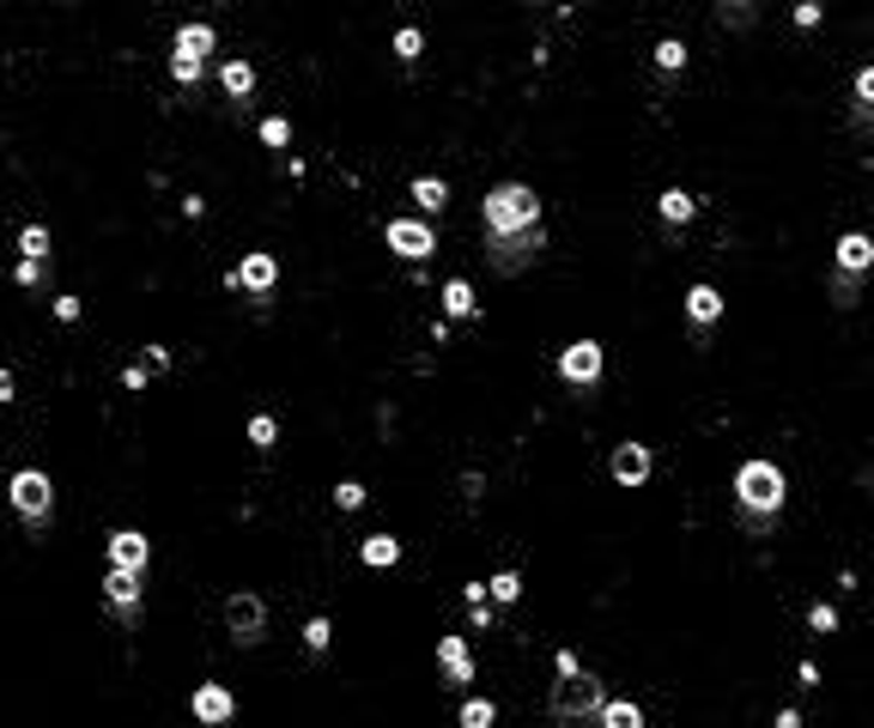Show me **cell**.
<instances>
[{
  "mask_svg": "<svg viewBox=\"0 0 874 728\" xmlns=\"http://www.w3.org/2000/svg\"><path fill=\"white\" fill-rule=\"evenodd\" d=\"M225 619H231V637H237V644H262V626H267L262 595H231V601H225Z\"/></svg>",
  "mask_w": 874,
  "mask_h": 728,
  "instance_id": "cell-9",
  "label": "cell"
},
{
  "mask_svg": "<svg viewBox=\"0 0 874 728\" xmlns=\"http://www.w3.org/2000/svg\"><path fill=\"white\" fill-rule=\"evenodd\" d=\"M110 565L115 570H140V577H146V565H152L146 535H140V528H115V535H110Z\"/></svg>",
  "mask_w": 874,
  "mask_h": 728,
  "instance_id": "cell-12",
  "label": "cell"
},
{
  "mask_svg": "<svg viewBox=\"0 0 874 728\" xmlns=\"http://www.w3.org/2000/svg\"><path fill=\"white\" fill-rule=\"evenodd\" d=\"M140 364H146V371H164V364H171V353H164V346H146V358H140Z\"/></svg>",
  "mask_w": 874,
  "mask_h": 728,
  "instance_id": "cell-40",
  "label": "cell"
},
{
  "mask_svg": "<svg viewBox=\"0 0 874 728\" xmlns=\"http://www.w3.org/2000/svg\"><path fill=\"white\" fill-rule=\"evenodd\" d=\"M650 467H656V455L644 444H620L613 449V479H620V486H644Z\"/></svg>",
  "mask_w": 874,
  "mask_h": 728,
  "instance_id": "cell-15",
  "label": "cell"
},
{
  "mask_svg": "<svg viewBox=\"0 0 874 728\" xmlns=\"http://www.w3.org/2000/svg\"><path fill=\"white\" fill-rule=\"evenodd\" d=\"M12 280H19V285H43V262H19V267H12Z\"/></svg>",
  "mask_w": 874,
  "mask_h": 728,
  "instance_id": "cell-36",
  "label": "cell"
},
{
  "mask_svg": "<svg viewBox=\"0 0 874 728\" xmlns=\"http://www.w3.org/2000/svg\"><path fill=\"white\" fill-rule=\"evenodd\" d=\"M262 140H267V146H286V140H292V122H280V115H267V122H262Z\"/></svg>",
  "mask_w": 874,
  "mask_h": 728,
  "instance_id": "cell-35",
  "label": "cell"
},
{
  "mask_svg": "<svg viewBox=\"0 0 874 728\" xmlns=\"http://www.w3.org/2000/svg\"><path fill=\"white\" fill-rule=\"evenodd\" d=\"M486 595H492V601H505V607H510V601H517V595H522V577H517V570H498V577L486 583Z\"/></svg>",
  "mask_w": 874,
  "mask_h": 728,
  "instance_id": "cell-26",
  "label": "cell"
},
{
  "mask_svg": "<svg viewBox=\"0 0 874 728\" xmlns=\"http://www.w3.org/2000/svg\"><path fill=\"white\" fill-rule=\"evenodd\" d=\"M213 43H218L213 24H183V31H176V55H189V61H207Z\"/></svg>",
  "mask_w": 874,
  "mask_h": 728,
  "instance_id": "cell-21",
  "label": "cell"
},
{
  "mask_svg": "<svg viewBox=\"0 0 874 728\" xmlns=\"http://www.w3.org/2000/svg\"><path fill=\"white\" fill-rule=\"evenodd\" d=\"M656 213H662V225H668V231H687L692 219H699V194H687V189H668L662 201H656Z\"/></svg>",
  "mask_w": 874,
  "mask_h": 728,
  "instance_id": "cell-17",
  "label": "cell"
},
{
  "mask_svg": "<svg viewBox=\"0 0 874 728\" xmlns=\"http://www.w3.org/2000/svg\"><path fill=\"white\" fill-rule=\"evenodd\" d=\"M334 504H341V510H365V486H358V479L334 486Z\"/></svg>",
  "mask_w": 874,
  "mask_h": 728,
  "instance_id": "cell-32",
  "label": "cell"
},
{
  "mask_svg": "<svg viewBox=\"0 0 874 728\" xmlns=\"http://www.w3.org/2000/svg\"><path fill=\"white\" fill-rule=\"evenodd\" d=\"M328 637H334V626H328V619H323V614H316V619H311V626H304V644H311V649H316V656H323V649H328Z\"/></svg>",
  "mask_w": 874,
  "mask_h": 728,
  "instance_id": "cell-33",
  "label": "cell"
},
{
  "mask_svg": "<svg viewBox=\"0 0 874 728\" xmlns=\"http://www.w3.org/2000/svg\"><path fill=\"white\" fill-rule=\"evenodd\" d=\"M437 661H444V686H468L474 680V656H468V644H461L456 631L437 637Z\"/></svg>",
  "mask_w": 874,
  "mask_h": 728,
  "instance_id": "cell-14",
  "label": "cell"
},
{
  "mask_svg": "<svg viewBox=\"0 0 874 728\" xmlns=\"http://www.w3.org/2000/svg\"><path fill=\"white\" fill-rule=\"evenodd\" d=\"M395 55H402V61H419V55H426V37H419L414 24H407V31H395Z\"/></svg>",
  "mask_w": 874,
  "mask_h": 728,
  "instance_id": "cell-30",
  "label": "cell"
},
{
  "mask_svg": "<svg viewBox=\"0 0 874 728\" xmlns=\"http://www.w3.org/2000/svg\"><path fill=\"white\" fill-rule=\"evenodd\" d=\"M783 498H790V479H783L778 462H748L741 467L735 474V523H741V535H765V528H778Z\"/></svg>",
  "mask_w": 874,
  "mask_h": 728,
  "instance_id": "cell-1",
  "label": "cell"
},
{
  "mask_svg": "<svg viewBox=\"0 0 874 728\" xmlns=\"http://www.w3.org/2000/svg\"><path fill=\"white\" fill-rule=\"evenodd\" d=\"M140 583H146L140 570H115V565H110V577H104V601H110L122 619H134V607H140Z\"/></svg>",
  "mask_w": 874,
  "mask_h": 728,
  "instance_id": "cell-13",
  "label": "cell"
},
{
  "mask_svg": "<svg viewBox=\"0 0 874 728\" xmlns=\"http://www.w3.org/2000/svg\"><path fill=\"white\" fill-rule=\"evenodd\" d=\"M601 371H608V353H601V341H571V346L559 353V376H565L571 388H596Z\"/></svg>",
  "mask_w": 874,
  "mask_h": 728,
  "instance_id": "cell-5",
  "label": "cell"
},
{
  "mask_svg": "<svg viewBox=\"0 0 874 728\" xmlns=\"http://www.w3.org/2000/svg\"><path fill=\"white\" fill-rule=\"evenodd\" d=\"M778 728H802V717H795V710H778Z\"/></svg>",
  "mask_w": 874,
  "mask_h": 728,
  "instance_id": "cell-41",
  "label": "cell"
},
{
  "mask_svg": "<svg viewBox=\"0 0 874 728\" xmlns=\"http://www.w3.org/2000/svg\"><path fill=\"white\" fill-rule=\"evenodd\" d=\"M656 73H662V80L687 73V43H680V37H662V43H656Z\"/></svg>",
  "mask_w": 874,
  "mask_h": 728,
  "instance_id": "cell-23",
  "label": "cell"
},
{
  "mask_svg": "<svg viewBox=\"0 0 874 728\" xmlns=\"http://www.w3.org/2000/svg\"><path fill=\"white\" fill-rule=\"evenodd\" d=\"M596 728H644V710L632 705V698H608L601 705V722Z\"/></svg>",
  "mask_w": 874,
  "mask_h": 728,
  "instance_id": "cell-22",
  "label": "cell"
},
{
  "mask_svg": "<svg viewBox=\"0 0 874 728\" xmlns=\"http://www.w3.org/2000/svg\"><path fill=\"white\" fill-rule=\"evenodd\" d=\"M498 722V710L486 705V698H468V705H461V728H492Z\"/></svg>",
  "mask_w": 874,
  "mask_h": 728,
  "instance_id": "cell-28",
  "label": "cell"
},
{
  "mask_svg": "<svg viewBox=\"0 0 874 728\" xmlns=\"http://www.w3.org/2000/svg\"><path fill=\"white\" fill-rule=\"evenodd\" d=\"M171 80H176V85H201V61H189V55H171Z\"/></svg>",
  "mask_w": 874,
  "mask_h": 728,
  "instance_id": "cell-31",
  "label": "cell"
},
{
  "mask_svg": "<svg viewBox=\"0 0 874 728\" xmlns=\"http://www.w3.org/2000/svg\"><path fill=\"white\" fill-rule=\"evenodd\" d=\"M7 401H12V376L0 371V407H7Z\"/></svg>",
  "mask_w": 874,
  "mask_h": 728,
  "instance_id": "cell-42",
  "label": "cell"
},
{
  "mask_svg": "<svg viewBox=\"0 0 874 728\" xmlns=\"http://www.w3.org/2000/svg\"><path fill=\"white\" fill-rule=\"evenodd\" d=\"M832 273H839V280H856V285L868 280L874 273V237L868 231H844L839 250H832Z\"/></svg>",
  "mask_w": 874,
  "mask_h": 728,
  "instance_id": "cell-6",
  "label": "cell"
},
{
  "mask_svg": "<svg viewBox=\"0 0 874 728\" xmlns=\"http://www.w3.org/2000/svg\"><path fill=\"white\" fill-rule=\"evenodd\" d=\"M851 128L856 134H874V68H863L851 85Z\"/></svg>",
  "mask_w": 874,
  "mask_h": 728,
  "instance_id": "cell-18",
  "label": "cell"
},
{
  "mask_svg": "<svg viewBox=\"0 0 874 728\" xmlns=\"http://www.w3.org/2000/svg\"><path fill=\"white\" fill-rule=\"evenodd\" d=\"M541 243H547V231L535 225V231H517V237H492V243H486V255H492L498 273H517L522 262H535V255H541Z\"/></svg>",
  "mask_w": 874,
  "mask_h": 728,
  "instance_id": "cell-7",
  "label": "cell"
},
{
  "mask_svg": "<svg viewBox=\"0 0 874 728\" xmlns=\"http://www.w3.org/2000/svg\"><path fill=\"white\" fill-rule=\"evenodd\" d=\"M601 705H608V692H601L596 674H559V692H552V722L559 728H596Z\"/></svg>",
  "mask_w": 874,
  "mask_h": 728,
  "instance_id": "cell-3",
  "label": "cell"
},
{
  "mask_svg": "<svg viewBox=\"0 0 874 728\" xmlns=\"http://www.w3.org/2000/svg\"><path fill=\"white\" fill-rule=\"evenodd\" d=\"M717 316H723V292H717V285H692L687 292V322L692 328H717Z\"/></svg>",
  "mask_w": 874,
  "mask_h": 728,
  "instance_id": "cell-16",
  "label": "cell"
},
{
  "mask_svg": "<svg viewBox=\"0 0 874 728\" xmlns=\"http://www.w3.org/2000/svg\"><path fill=\"white\" fill-rule=\"evenodd\" d=\"M480 219L492 237H517V231H535L541 225V194L529 182H498L492 194L480 201Z\"/></svg>",
  "mask_w": 874,
  "mask_h": 728,
  "instance_id": "cell-2",
  "label": "cell"
},
{
  "mask_svg": "<svg viewBox=\"0 0 874 728\" xmlns=\"http://www.w3.org/2000/svg\"><path fill=\"white\" fill-rule=\"evenodd\" d=\"M55 316L61 322H80V297H55Z\"/></svg>",
  "mask_w": 874,
  "mask_h": 728,
  "instance_id": "cell-38",
  "label": "cell"
},
{
  "mask_svg": "<svg viewBox=\"0 0 874 728\" xmlns=\"http://www.w3.org/2000/svg\"><path fill=\"white\" fill-rule=\"evenodd\" d=\"M19 250H24V262H43V255H49V231L43 225H24L19 231Z\"/></svg>",
  "mask_w": 874,
  "mask_h": 728,
  "instance_id": "cell-27",
  "label": "cell"
},
{
  "mask_svg": "<svg viewBox=\"0 0 874 728\" xmlns=\"http://www.w3.org/2000/svg\"><path fill=\"white\" fill-rule=\"evenodd\" d=\"M717 24H729V31H748V24H753V7H717Z\"/></svg>",
  "mask_w": 874,
  "mask_h": 728,
  "instance_id": "cell-34",
  "label": "cell"
},
{
  "mask_svg": "<svg viewBox=\"0 0 874 728\" xmlns=\"http://www.w3.org/2000/svg\"><path fill=\"white\" fill-rule=\"evenodd\" d=\"M444 310H449V316H474V285L468 280H449L444 285Z\"/></svg>",
  "mask_w": 874,
  "mask_h": 728,
  "instance_id": "cell-25",
  "label": "cell"
},
{
  "mask_svg": "<svg viewBox=\"0 0 874 728\" xmlns=\"http://www.w3.org/2000/svg\"><path fill=\"white\" fill-rule=\"evenodd\" d=\"M807 626H814V631H839V614H832V607H814V614H807Z\"/></svg>",
  "mask_w": 874,
  "mask_h": 728,
  "instance_id": "cell-37",
  "label": "cell"
},
{
  "mask_svg": "<svg viewBox=\"0 0 874 728\" xmlns=\"http://www.w3.org/2000/svg\"><path fill=\"white\" fill-rule=\"evenodd\" d=\"M7 498H12V510H19L31 528H43L49 510H55V486H49L43 467H19V474L7 479Z\"/></svg>",
  "mask_w": 874,
  "mask_h": 728,
  "instance_id": "cell-4",
  "label": "cell"
},
{
  "mask_svg": "<svg viewBox=\"0 0 874 728\" xmlns=\"http://www.w3.org/2000/svg\"><path fill=\"white\" fill-rule=\"evenodd\" d=\"M389 250L402 255V262H426L437 250V231L426 219H389Z\"/></svg>",
  "mask_w": 874,
  "mask_h": 728,
  "instance_id": "cell-8",
  "label": "cell"
},
{
  "mask_svg": "<svg viewBox=\"0 0 874 728\" xmlns=\"http://www.w3.org/2000/svg\"><path fill=\"white\" fill-rule=\"evenodd\" d=\"M274 280H280L274 255H243V262L231 267V285H237V292H250V297H267V292H274Z\"/></svg>",
  "mask_w": 874,
  "mask_h": 728,
  "instance_id": "cell-11",
  "label": "cell"
},
{
  "mask_svg": "<svg viewBox=\"0 0 874 728\" xmlns=\"http://www.w3.org/2000/svg\"><path fill=\"white\" fill-rule=\"evenodd\" d=\"M218 85H225L231 98H250V91H255V68H250V61H225V68H218Z\"/></svg>",
  "mask_w": 874,
  "mask_h": 728,
  "instance_id": "cell-24",
  "label": "cell"
},
{
  "mask_svg": "<svg viewBox=\"0 0 874 728\" xmlns=\"http://www.w3.org/2000/svg\"><path fill=\"white\" fill-rule=\"evenodd\" d=\"M122 388H146V364H128V371H122Z\"/></svg>",
  "mask_w": 874,
  "mask_h": 728,
  "instance_id": "cell-39",
  "label": "cell"
},
{
  "mask_svg": "<svg viewBox=\"0 0 874 728\" xmlns=\"http://www.w3.org/2000/svg\"><path fill=\"white\" fill-rule=\"evenodd\" d=\"M358 558H365L370 570H389V565H402V540H395V535H365Z\"/></svg>",
  "mask_w": 874,
  "mask_h": 728,
  "instance_id": "cell-19",
  "label": "cell"
},
{
  "mask_svg": "<svg viewBox=\"0 0 874 728\" xmlns=\"http://www.w3.org/2000/svg\"><path fill=\"white\" fill-rule=\"evenodd\" d=\"M189 710H195V722H201V728H225V722H231V710H237V698H231L218 680H201V686H195V698H189Z\"/></svg>",
  "mask_w": 874,
  "mask_h": 728,
  "instance_id": "cell-10",
  "label": "cell"
},
{
  "mask_svg": "<svg viewBox=\"0 0 874 728\" xmlns=\"http://www.w3.org/2000/svg\"><path fill=\"white\" fill-rule=\"evenodd\" d=\"M250 444H255V449H274V444H280V425L267 419V413H255V419H250Z\"/></svg>",
  "mask_w": 874,
  "mask_h": 728,
  "instance_id": "cell-29",
  "label": "cell"
},
{
  "mask_svg": "<svg viewBox=\"0 0 874 728\" xmlns=\"http://www.w3.org/2000/svg\"><path fill=\"white\" fill-rule=\"evenodd\" d=\"M407 194H414V206H419V213H444L449 182H444V176H414V189H407Z\"/></svg>",
  "mask_w": 874,
  "mask_h": 728,
  "instance_id": "cell-20",
  "label": "cell"
}]
</instances>
